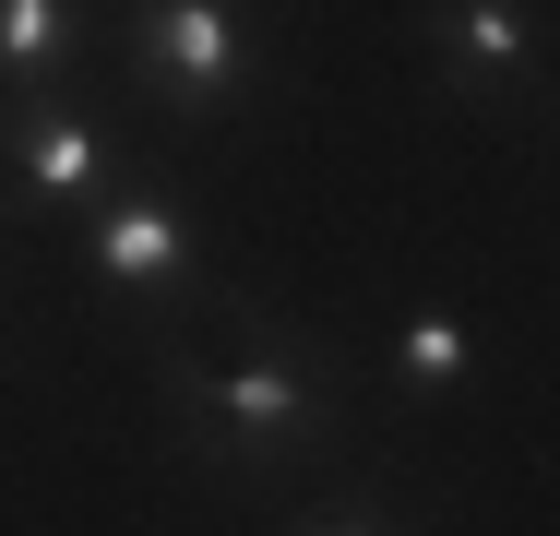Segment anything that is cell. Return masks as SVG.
I'll use <instances>...</instances> for the list:
<instances>
[{
	"instance_id": "obj_1",
	"label": "cell",
	"mask_w": 560,
	"mask_h": 536,
	"mask_svg": "<svg viewBox=\"0 0 560 536\" xmlns=\"http://www.w3.org/2000/svg\"><path fill=\"white\" fill-rule=\"evenodd\" d=\"M215 322L238 334L226 358H203V334H143V346H155V394H167L179 441H191L215 477H262V465L323 453L335 418H346L335 358H323L311 334L262 322L250 299H215Z\"/></svg>"
},
{
	"instance_id": "obj_2",
	"label": "cell",
	"mask_w": 560,
	"mask_h": 536,
	"mask_svg": "<svg viewBox=\"0 0 560 536\" xmlns=\"http://www.w3.org/2000/svg\"><path fill=\"white\" fill-rule=\"evenodd\" d=\"M250 72H262V36H250L238 0H143V24H131V84L155 107L203 119V107H226Z\"/></svg>"
},
{
	"instance_id": "obj_3",
	"label": "cell",
	"mask_w": 560,
	"mask_h": 536,
	"mask_svg": "<svg viewBox=\"0 0 560 536\" xmlns=\"http://www.w3.org/2000/svg\"><path fill=\"white\" fill-rule=\"evenodd\" d=\"M84 275H96V299H191L203 287V226H191V203L155 191V179H108L84 203Z\"/></svg>"
},
{
	"instance_id": "obj_4",
	"label": "cell",
	"mask_w": 560,
	"mask_h": 536,
	"mask_svg": "<svg viewBox=\"0 0 560 536\" xmlns=\"http://www.w3.org/2000/svg\"><path fill=\"white\" fill-rule=\"evenodd\" d=\"M0 167H12L36 203H96L131 155H119L108 119L72 107V96H0Z\"/></svg>"
},
{
	"instance_id": "obj_5",
	"label": "cell",
	"mask_w": 560,
	"mask_h": 536,
	"mask_svg": "<svg viewBox=\"0 0 560 536\" xmlns=\"http://www.w3.org/2000/svg\"><path fill=\"white\" fill-rule=\"evenodd\" d=\"M537 12L525 0H442V72L453 96H501V84H537Z\"/></svg>"
},
{
	"instance_id": "obj_6",
	"label": "cell",
	"mask_w": 560,
	"mask_h": 536,
	"mask_svg": "<svg viewBox=\"0 0 560 536\" xmlns=\"http://www.w3.org/2000/svg\"><path fill=\"white\" fill-rule=\"evenodd\" d=\"M84 60V0H0V96H60Z\"/></svg>"
},
{
	"instance_id": "obj_7",
	"label": "cell",
	"mask_w": 560,
	"mask_h": 536,
	"mask_svg": "<svg viewBox=\"0 0 560 536\" xmlns=\"http://www.w3.org/2000/svg\"><path fill=\"white\" fill-rule=\"evenodd\" d=\"M477 358H489V346H477V322H465V311H406V322H394V346H382V370H394L406 394H453V382H477Z\"/></svg>"
},
{
	"instance_id": "obj_8",
	"label": "cell",
	"mask_w": 560,
	"mask_h": 536,
	"mask_svg": "<svg viewBox=\"0 0 560 536\" xmlns=\"http://www.w3.org/2000/svg\"><path fill=\"white\" fill-rule=\"evenodd\" d=\"M287 536H406V525H394L382 501H311V513H299Z\"/></svg>"
}]
</instances>
